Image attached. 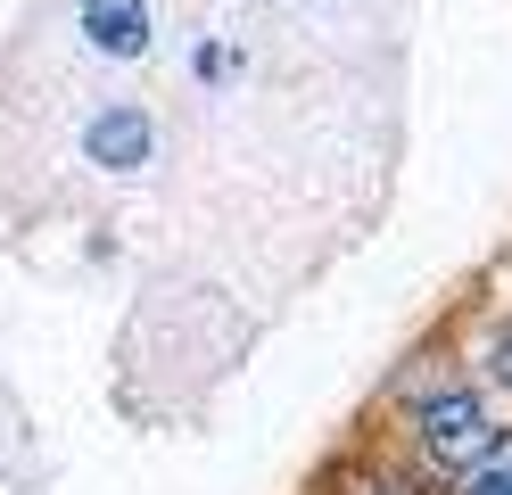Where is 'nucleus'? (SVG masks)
Here are the masks:
<instances>
[{"label":"nucleus","mask_w":512,"mask_h":495,"mask_svg":"<svg viewBox=\"0 0 512 495\" xmlns=\"http://www.w3.org/2000/svg\"><path fill=\"white\" fill-rule=\"evenodd\" d=\"M413 429H422V454L438 462V471H488V462L504 454V429H496V413L479 405L471 388H438V396H422L413 405Z\"/></svg>","instance_id":"obj_1"},{"label":"nucleus","mask_w":512,"mask_h":495,"mask_svg":"<svg viewBox=\"0 0 512 495\" xmlns=\"http://www.w3.org/2000/svg\"><path fill=\"white\" fill-rule=\"evenodd\" d=\"M83 33L108 58H133V50H149V9L141 0H83Z\"/></svg>","instance_id":"obj_2"},{"label":"nucleus","mask_w":512,"mask_h":495,"mask_svg":"<svg viewBox=\"0 0 512 495\" xmlns=\"http://www.w3.org/2000/svg\"><path fill=\"white\" fill-rule=\"evenodd\" d=\"M91 157L116 165V174H124V165H141L149 157V116L141 108H108L100 124H91Z\"/></svg>","instance_id":"obj_3"},{"label":"nucleus","mask_w":512,"mask_h":495,"mask_svg":"<svg viewBox=\"0 0 512 495\" xmlns=\"http://www.w3.org/2000/svg\"><path fill=\"white\" fill-rule=\"evenodd\" d=\"M471 495H512V471H496V462H488V471H471Z\"/></svg>","instance_id":"obj_4"},{"label":"nucleus","mask_w":512,"mask_h":495,"mask_svg":"<svg viewBox=\"0 0 512 495\" xmlns=\"http://www.w3.org/2000/svg\"><path fill=\"white\" fill-rule=\"evenodd\" d=\"M347 495H413V487H405V479H356Z\"/></svg>","instance_id":"obj_5"},{"label":"nucleus","mask_w":512,"mask_h":495,"mask_svg":"<svg viewBox=\"0 0 512 495\" xmlns=\"http://www.w3.org/2000/svg\"><path fill=\"white\" fill-rule=\"evenodd\" d=\"M496 380L512 388V330H504V339H496Z\"/></svg>","instance_id":"obj_6"}]
</instances>
